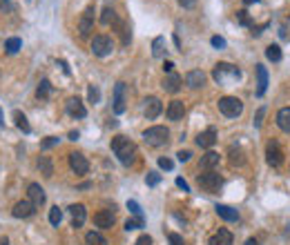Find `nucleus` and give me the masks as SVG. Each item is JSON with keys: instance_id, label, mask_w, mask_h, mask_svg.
Returning a JSON list of instances; mask_svg holds the SVG:
<instances>
[{"instance_id": "53", "label": "nucleus", "mask_w": 290, "mask_h": 245, "mask_svg": "<svg viewBox=\"0 0 290 245\" xmlns=\"http://www.w3.org/2000/svg\"><path fill=\"white\" fill-rule=\"evenodd\" d=\"M246 245H257V241H255V238H248Z\"/></svg>"}, {"instance_id": "12", "label": "nucleus", "mask_w": 290, "mask_h": 245, "mask_svg": "<svg viewBox=\"0 0 290 245\" xmlns=\"http://www.w3.org/2000/svg\"><path fill=\"white\" fill-rule=\"evenodd\" d=\"M67 114L74 118H85L87 116V109L83 105V101L79 96H71L69 101H67Z\"/></svg>"}, {"instance_id": "2", "label": "nucleus", "mask_w": 290, "mask_h": 245, "mask_svg": "<svg viewBox=\"0 0 290 245\" xmlns=\"http://www.w3.org/2000/svg\"><path fill=\"white\" fill-rule=\"evenodd\" d=\"M143 140L152 147H161L170 140V129L163 127V125H157V127H150L143 132Z\"/></svg>"}, {"instance_id": "16", "label": "nucleus", "mask_w": 290, "mask_h": 245, "mask_svg": "<svg viewBox=\"0 0 290 245\" xmlns=\"http://www.w3.org/2000/svg\"><path fill=\"white\" fill-rule=\"evenodd\" d=\"M203 83H205V74L201 69H192V71H188V74H185V85L192 87V90L203 87Z\"/></svg>"}, {"instance_id": "11", "label": "nucleus", "mask_w": 290, "mask_h": 245, "mask_svg": "<svg viewBox=\"0 0 290 245\" xmlns=\"http://www.w3.org/2000/svg\"><path fill=\"white\" fill-rule=\"evenodd\" d=\"M69 214H71V227H83V223H85V218H87V210H85V205L83 203H76V205H71L69 207Z\"/></svg>"}, {"instance_id": "26", "label": "nucleus", "mask_w": 290, "mask_h": 245, "mask_svg": "<svg viewBox=\"0 0 290 245\" xmlns=\"http://www.w3.org/2000/svg\"><path fill=\"white\" fill-rule=\"evenodd\" d=\"M152 56H154V58H163V56H165V38H163V36H157V38H154Z\"/></svg>"}, {"instance_id": "6", "label": "nucleus", "mask_w": 290, "mask_h": 245, "mask_svg": "<svg viewBox=\"0 0 290 245\" xmlns=\"http://www.w3.org/2000/svg\"><path fill=\"white\" fill-rule=\"evenodd\" d=\"M112 51H114V43L110 36H105V34L94 36V40H92V54L98 56V58H105Z\"/></svg>"}, {"instance_id": "34", "label": "nucleus", "mask_w": 290, "mask_h": 245, "mask_svg": "<svg viewBox=\"0 0 290 245\" xmlns=\"http://www.w3.org/2000/svg\"><path fill=\"white\" fill-rule=\"evenodd\" d=\"M60 221H63V212H60V207H51L49 210V223L54 227H58Z\"/></svg>"}, {"instance_id": "24", "label": "nucleus", "mask_w": 290, "mask_h": 245, "mask_svg": "<svg viewBox=\"0 0 290 245\" xmlns=\"http://www.w3.org/2000/svg\"><path fill=\"white\" fill-rule=\"evenodd\" d=\"M214 210H216V214L224 218V221H237V218H239V212L232 210L230 205H216Z\"/></svg>"}, {"instance_id": "33", "label": "nucleus", "mask_w": 290, "mask_h": 245, "mask_svg": "<svg viewBox=\"0 0 290 245\" xmlns=\"http://www.w3.org/2000/svg\"><path fill=\"white\" fill-rule=\"evenodd\" d=\"M49 94H51V85H49V80H40V85H38V90H36V96L38 98H49Z\"/></svg>"}, {"instance_id": "35", "label": "nucleus", "mask_w": 290, "mask_h": 245, "mask_svg": "<svg viewBox=\"0 0 290 245\" xmlns=\"http://www.w3.org/2000/svg\"><path fill=\"white\" fill-rule=\"evenodd\" d=\"M145 183H148L150 187L159 185V183H161V174H159V172H148V176H145Z\"/></svg>"}, {"instance_id": "1", "label": "nucleus", "mask_w": 290, "mask_h": 245, "mask_svg": "<svg viewBox=\"0 0 290 245\" xmlns=\"http://www.w3.org/2000/svg\"><path fill=\"white\" fill-rule=\"evenodd\" d=\"M112 152L123 165H132L136 160V145L125 136H114L112 138Z\"/></svg>"}, {"instance_id": "8", "label": "nucleus", "mask_w": 290, "mask_h": 245, "mask_svg": "<svg viewBox=\"0 0 290 245\" xmlns=\"http://www.w3.org/2000/svg\"><path fill=\"white\" fill-rule=\"evenodd\" d=\"M69 168L76 172V174H87V172H90V160L85 158V156H83L81 152H71L69 154Z\"/></svg>"}, {"instance_id": "42", "label": "nucleus", "mask_w": 290, "mask_h": 245, "mask_svg": "<svg viewBox=\"0 0 290 245\" xmlns=\"http://www.w3.org/2000/svg\"><path fill=\"white\" fill-rule=\"evenodd\" d=\"M263 114H266V107H259L257 109V114H255V127H261V121H263Z\"/></svg>"}, {"instance_id": "4", "label": "nucleus", "mask_w": 290, "mask_h": 245, "mask_svg": "<svg viewBox=\"0 0 290 245\" xmlns=\"http://www.w3.org/2000/svg\"><path fill=\"white\" fill-rule=\"evenodd\" d=\"M219 112L228 118H237L243 112V103L237 96H224L219 98Z\"/></svg>"}, {"instance_id": "13", "label": "nucleus", "mask_w": 290, "mask_h": 245, "mask_svg": "<svg viewBox=\"0 0 290 245\" xmlns=\"http://www.w3.org/2000/svg\"><path fill=\"white\" fill-rule=\"evenodd\" d=\"M143 112H145V116L152 121V118H157L159 114L163 112V105H161V101H159L157 96H150V98H145V107H143Z\"/></svg>"}, {"instance_id": "47", "label": "nucleus", "mask_w": 290, "mask_h": 245, "mask_svg": "<svg viewBox=\"0 0 290 245\" xmlns=\"http://www.w3.org/2000/svg\"><path fill=\"white\" fill-rule=\"evenodd\" d=\"M12 9H14L12 0H0V12H12Z\"/></svg>"}, {"instance_id": "21", "label": "nucleus", "mask_w": 290, "mask_h": 245, "mask_svg": "<svg viewBox=\"0 0 290 245\" xmlns=\"http://www.w3.org/2000/svg\"><path fill=\"white\" fill-rule=\"evenodd\" d=\"M268 87V71L263 65H257V96H263Z\"/></svg>"}, {"instance_id": "50", "label": "nucleus", "mask_w": 290, "mask_h": 245, "mask_svg": "<svg viewBox=\"0 0 290 245\" xmlns=\"http://www.w3.org/2000/svg\"><path fill=\"white\" fill-rule=\"evenodd\" d=\"M163 69L168 71V74H172V69H174V62H172V60H165V62H163Z\"/></svg>"}, {"instance_id": "3", "label": "nucleus", "mask_w": 290, "mask_h": 245, "mask_svg": "<svg viewBox=\"0 0 290 245\" xmlns=\"http://www.w3.org/2000/svg\"><path fill=\"white\" fill-rule=\"evenodd\" d=\"M212 76H214V80L219 83V85H226V83H230V80H237V78L241 76V71L237 69L235 65H230V62H219V65L214 67V71H212Z\"/></svg>"}, {"instance_id": "29", "label": "nucleus", "mask_w": 290, "mask_h": 245, "mask_svg": "<svg viewBox=\"0 0 290 245\" xmlns=\"http://www.w3.org/2000/svg\"><path fill=\"white\" fill-rule=\"evenodd\" d=\"M266 58L272 60V62H279V60H281V47H279V45H268L266 47Z\"/></svg>"}, {"instance_id": "51", "label": "nucleus", "mask_w": 290, "mask_h": 245, "mask_svg": "<svg viewBox=\"0 0 290 245\" xmlns=\"http://www.w3.org/2000/svg\"><path fill=\"white\" fill-rule=\"evenodd\" d=\"M177 185H179V187H181V190H183V192H190V185L185 183L183 179H177Z\"/></svg>"}, {"instance_id": "38", "label": "nucleus", "mask_w": 290, "mask_h": 245, "mask_svg": "<svg viewBox=\"0 0 290 245\" xmlns=\"http://www.w3.org/2000/svg\"><path fill=\"white\" fill-rule=\"evenodd\" d=\"M237 20H239L241 25H248V27H252V20H250V16H248L246 9H241V12H237Z\"/></svg>"}, {"instance_id": "14", "label": "nucleus", "mask_w": 290, "mask_h": 245, "mask_svg": "<svg viewBox=\"0 0 290 245\" xmlns=\"http://www.w3.org/2000/svg\"><path fill=\"white\" fill-rule=\"evenodd\" d=\"M36 212V205L32 201H18L16 205H14V210H12V214L16 216V218H29Z\"/></svg>"}, {"instance_id": "10", "label": "nucleus", "mask_w": 290, "mask_h": 245, "mask_svg": "<svg viewBox=\"0 0 290 245\" xmlns=\"http://www.w3.org/2000/svg\"><path fill=\"white\" fill-rule=\"evenodd\" d=\"M125 112V83H116L114 87V114Z\"/></svg>"}, {"instance_id": "57", "label": "nucleus", "mask_w": 290, "mask_h": 245, "mask_svg": "<svg viewBox=\"0 0 290 245\" xmlns=\"http://www.w3.org/2000/svg\"><path fill=\"white\" fill-rule=\"evenodd\" d=\"M288 23H290V20H288Z\"/></svg>"}, {"instance_id": "43", "label": "nucleus", "mask_w": 290, "mask_h": 245, "mask_svg": "<svg viewBox=\"0 0 290 245\" xmlns=\"http://www.w3.org/2000/svg\"><path fill=\"white\" fill-rule=\"evenodd\" d=\"M210 43H212V47H216V49H224V47H226V40L221 38V36H212Z\"/></svg>"}, {"instance_id": "19", "label": "nucleus", "mask_w": 290, "mask_h": 245, "mask_svg": "<svg viewBox=\"0 0 290 245\" xmlns=\"http://www.w3.org/2000/svg\"><path fill=\"white\" fill-rule=\"evenodd\" d=\"M183 114H185L183 101H172L168 105V118H170V121H181V118H183Z\"/></svg>"}, {"instance_id": "28", "label": "nucleus", "mask_w": 290, "mask_h": 245, "mask_svg": "<svg viewBox=\"0 0 290 245\" xmlns=\"http://www.w3.org/2000/svg\"><path fill=\"white\" fill-rule=\"evenodd\" d=\"M85 241H87V245H110L107 238L103 236V234H98V232H87Z\"/></svg>"}, {"instance_id": "37", "label": "nucleus", "mask_w": 290, "mask_h": 245, "mask_svg": "<svg viewBox=\"0 0 290 245\" xmlns=\"http://www.w3.org/2000/svg\"><path fill=\"white\" fill-rule=\"evenodd\" d=\"M127 210H129V212H132V214H134V216H136V218H143V212H141V205H138V203H136V201H127Z\"/></svg>"}, {"instance_id": "48", "label": "nucleus", "mask_w": 290, "mask_h": 245, "mask_svg": "<svg viewBox=\"0 0 290 245\" xmlns=\"http://www.w3.org/2000/svg\"><path fill=\"white\" fill-rule=\"evenodd\" d=\"M177 3H179L183 9H192L194 5H196V0H177Z\"/></svg>"}, {"instance_id": "45", "label": "nucleus", "mask_w": 290, "mask_h": 245, "mask_svg": "<svg viewBox=\"0 0 290 245\" xmlns=\"http://www.w3.org/2000/svg\"><path fill=\"white\" fill-rule=\"evenodd\" d=\"M159 168H163V170H172V168H174V163H172L170 158H165V156H163V158H159Z\"/></svg>"}, {"instance_id": "25", "label": "nucleus", "mask_w": 290, "mask_h": 245, "mask_svg": "<svg viewBox=\"0 0 290 245\" xmlns=\"http://www.w3.org/2000/svg\"><path fill=\"white\" fill-rule=\"evenodd\" d=\"M214 165H219V154H216V152H208V154L201 156V165H199L201 170H208L210 172Z\"/></svg>"}, {"instance_id": "15", "label": "nucleus", "mask_w": 290, "mask_h": 245, "mask_svg": "<svg viewBox=\"0 0 290 245\" xmlns=\"http://www.w3.org/2000/svg\"><path fill=\"white\" fill-rule=\"evenodd\" d=\"M94 225L101 227V230H110L114 225V212L112 210H101L94 214Z\"/></svg>"}, {"instance_id": "32", "label": "nucleus", "mask_w": 290, "mask_h": 245, "mask_svg": "<svg viewBox=\"0 0 290 245\" xmlns=\"http://www.w3.org/2000/svg\"><path fill=\"white\" fill-rule=\"evenodd\" d=\"M20 47H23V40H20V38H7V43H5L7 54H18Z\"/></svg>"}, {"instance_id": "9", "label": "nucleus", "mask_w": 290, "mask_h": 245, "mask_svg": "<svg viewBox=\"0 0 290 245\" xmlns=\"http://www.w3.org/2000/svg\"><path fill=\"white\" fill-rule=\"evenodd\" d=\"M94 29V7H87L85 14H83L81 23H79V34L85 38V36H90V31Z\"/></svg>"}, {"instance_id": "44", "label": "nucleus", "mask_w": 290, "mask_h": 245, "mask_svg": "<svg viewBox=\"0 0 290 245\" xmlns=\"http://www.w3.org/2000/svg\"><path fill=\"white\" fill-rule=\"evenodd\" d=\"M168 241H170V245H183V236H179V234H170L168 236Z\"/></svg>"}, {"instance_id": "18", "label": "nucleus", "mask_w": 290, "mask_h": 245, "mask_svg": "<svg viewBox=\"0 0 290 245\" xmlns=\"http://www.w3.org/2000/svg\"><path fill=\"white\" fill-rule=\"evenodd\" d=\"M214 143H216V132H214V127L205 129V132H201L199 136H196V145H199V147L210 149Z\"/></svg>"}, {"instance_id": "55", "label": "nucleus", "mask_w": 290, "mask_h": 245, "mask_svg": "<svg viewBox=\"0 0 290 245\" xmlns=\"http://www.w3.org/2000/svg\"><path fill=\"white\" fill-rule=\"evenodd\" d=\"M0 127H3V112H0Z\"/></svg>"}, {"instance_id": "49", "label": "nucleus", "mask_w": 290, "mask_h": 245, "mask_svg": "<svg viewBox=\"0 0 290 245\" xmlns=\"http://www.w3.org/2000/svg\"><path fill=\"white\" fill-rule=\"evenodd\" d=\"M177 156H179V160H181V163H185V160H190V156H192V154H190L188 149H181V152H179Z\"/></svg>"}, {"instance_id": "23", "label": "nucleus", "mask_w": 290, "mask_h": 245, "mask_svg": "<svg viewBox=\"0 0 290 245\" xmlns=\"http://www.w3.org/2000/svg\"><path fill=\"white\" fill-rule=\"evenodd\" d=\"M277 125L281 132H290V107H283L279 109L277 114Z\"/></svg>"}, {"instance_id": "7", "label": "nucleus", "mask_w": 290, "mask_h": 245, "mask_svg": "<svg viewBox=\"0 0 290 245\" xmlns=\"http://www.w3.org/2000/svg\"><path fill=\"white\" fill-rule=\"evenodd\" d=\"M266 160L272 165V168H279L283 163V152H281V145L277 140H270L266 145Z\"/></svg>"}, {"instance_id": "5", "label": "nucleus", "mask_w": 290, "mask_h": 245, "mask_svg": "<svg viewBox=\"0 0 290 245\" xmlns=\"http://www.w3.org/2000/svg\"><path fill=\"white\" fill-rule=\"evenodd\" d=\"M196 183L203 187L205 192H210V194H214V192L221 190V185H224V179H221L216 172H205V174H199V179H196Z\"/></svg>"}, {"instance_id": "30", "label": "nucleus", "mask_w": 290, "mask_h": 245, "mask_svg": "<svg viewBox=\"0 0 290 245\" xmlns=\"http://www.w3.org/2000/svg\"><path fill=\"white\" fill-rule=\"evenodd\" d=\"M38 168H40V172H43L45 176H47V179L54 174V165H51V160L47 158V156H40V158H38Z\"/></svg>"}, {"instance_id": "27", "label": "nucleus", "mask_w": 290, "mask_h": 245, "mask_svg": "<svg viewBox=\"0 0 290 245\" xmlns=\"http://www.w3.org/2000/svg\"><path fill=\"white\" fill-rule=\"evenodd\" d=\"M14 121H16V127L20 129V132H25V134H29L32 132V127H29V123H27V116H25L23 112H14Z\"/></svg>"}, {"instance_id": "22", "label": "nucleus", "mask_w": 290, "mask_h": 245, "mask_svg": "<svg viewBox=\"0 0 290 245\" xmlns=\"http://www.w3.org/2000/svg\"><path fill=\"white\" fill-rule=\"evenodd\" d=\"M181 76H177V74H168L165 76V80H163V90L165 92H170V94H177L179 90H181Z\"/></svg>"}, {"instance_id": "31", "label": "nucleus", "mask_w": 290, "mask_h": 245, "mask_svg": "<svg viewBox=\"0 0 290 245\" xmlns=\"http://www.w3.org/2000/svg\"><path fill=\"white\" fill-rule=\"evenodd\" d=\"M101 23H103V25H112V23H116V12H114V7H105V9H103Z\"/></svg>"}, {"instance_id": "41", "label": "nucleus", "mask_w": 290, "mask_h": 245, "mask_svg": "<svg viewBox=\"0 0 290 245\" xmlns=\"http://www.w3.org/2000/svg\"><path fill=\"white\" fill-rule=\"evenodd\" d=\"M54 145H58V138L49 136V138H45L43 143H40V149H49V147H54Z\"/></svg>"}, {"instance_id": "20", "label": "nucleus", "mask_w": 290, "mask_h": 245, "mask_svg": "<svg viewBox=\"0 0 290 245\" xmlns=\"http://www.w3.org/2000/svg\"><path fill=\"white\" fill-rule=\"evenodd\" d=\"M210 245H232V234L226 227H219V232L210 236Z\"/></svg>"}, {"instance_id": "54", "label": "nucleus", "mask_w": 290, "mask_h": 245, "mask_svg": "<svg viewBox=\"0 0 290 245\" xmlns=\"http://www.w3.org/2000/svg\"><path fill=\"white\" fill-rule=\"evenodd\" d=\"M0 245H9V243H7V238H3V241H0Z\"/></svg>"}, {"instance_id": "56", "label": "nucleus", "mask_w": 290, "mask_h": 245, "mask_svg": "<svg viewBox=\"0 0 290 245\" xmlns=\"http://www.w3.org/2000/svg\"><path fill=\"white\" fill-rule=\"evenodd\" d=\"M250 3H252V0H246V5H250Z\"/></svg>"}, {"instance_id": "40", "label": "nucleus", "mask_w": 290, "mask_h": 245, "mask_svg": "<svg viewBox=\"0 0 290 245\" xmlns=\"http://www.w3.org/2000/svg\"><path fill=\"white\" fill-rule=\"evenodd\" d=\"M138 227H143V218H129V221L125 223V230L129 232V230H138Z\"/></svg>"}, {"instance_id": "52", "label": "nucleus", "mask_w": 290, "mask_h": 245, "mask_svg": "<svg viewBox=\"0 0 290 245\" xmlns=\"http://www.w3.org/2000/svg\"><path fill=\"white\" fill-rule=\"evenodd\" d=\"M79 136H81L79 132H69V140H76V138H79Z\"/></svg>"}, {"instance_id": "39", "label": "nucleus", "mask_w": 290, "mask_h": 245, "mask_svg": "<svg viewBox=\"0 0 290 245\" xmlns=\"http://www.w3.org/2000/svg\"><path fill=\"white\" fill-rule=\"evenodd\" d=\"M87 96H90V103H98V101H101V92H98V87H94V85L87 90Z\"/></svg>"}, {"instance_id": "17", "label": "nucleus", "mask_w": 290, "mask_h": 245, "mask_svg": "<svg viewBox=\"0 0 290 245\" xmlns=\"http://www.w3.org/2000/svg\"><path fill=\"white\" fill-rule=\"evenodd\" d=\"M27 196H29V201H32L36 207H40L45 203V190L38 183H32L27 187Z\"/></svg>"}, {"instance_id": "46", "label": "nucleus", "mask_w": 290, "mask_h": 245, "mask_svg": "<svg viewBox=\"0 0 290 245\" xmlns=\"http://www.w3.org/2000/svg\"><path fill=\"white\" fill-rule=\"evenodd\" d=\"M134 245H152V236H148V234H143V236L136 238V243Z\"/></svg>"}, {"instance_id": "36", "label": "nucleus", "mask_w": 290, "mask_h": 245, "mask_svg": "<svg viewBox=\"0 0 290 245\" xmlns=\"http://www.w3.org/2000/svg\"><path fill=\"white\" fill-rule=\"evenodd\" d=\"M230 163L232 165H241L243 163V152H241V149L230 147Z\"/></svg>"}]
</instances>
